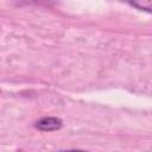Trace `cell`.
Listing matches in <instances>:
<instances>
[{"label":"cell","instance_id":"obj_1","mask_svg":"<svg viewBox=\"0 0 152 152\" xmlns=\"http://www.w3.org/2000/svg\"><path fill=\"white\" fill-rule=\"evenodd\" d=\"M63 126V121L57 116H44L36 121L34 127L42 132L57 131Z\"/></svg>","mask_w":152,"mask_h":152},{"label":"cell","instance_id":"obj_2","mask_svg":"<svg viewBox=\"0 0 152 152\" xmlns=\"http://www.w3.org/2000/svg\"><path fill=\"white\" fill-rule=\"evenodd\" d=\"M129 5L137 7L141 11L152 13V1H133V2H129Z\"/></svg>","mask_w":152,"mask_h":152},{"label":"cell","instance_id":"obj_3","mask_svg":"<svg viewBox=\"0 0 152 152\" xmlns=\"http://www.w3.org/2000/svg\"><path fill=\"white\" fill-rule=\"evenodd\" d=\"M58 152H87L84 150H61Z\"/></svg>","mask_w":152,"mask_h":152}]
</instances>
